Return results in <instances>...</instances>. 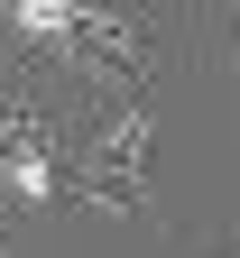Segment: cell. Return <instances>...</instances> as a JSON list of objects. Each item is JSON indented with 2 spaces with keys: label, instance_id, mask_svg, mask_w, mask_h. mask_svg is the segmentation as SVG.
<instances>
[{
  "label": "cell",
  "instance_id": "1",
  "mask_svg": "<svg viewBox=\"0 0 240 258\" xmlns=\"http://www.w3.org/2000/svg\"><path fill=\"white\" fill-rule=\"evenodd\" d=\"M222 258H240V249H222Z\"/></svg>",
  "mask_w": 240,
  "mask_h": 258
}]
</instances>
